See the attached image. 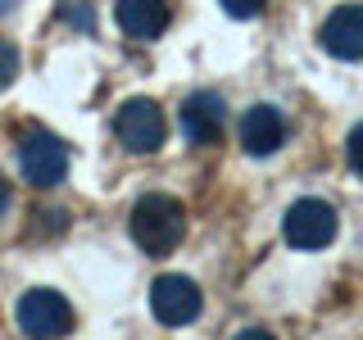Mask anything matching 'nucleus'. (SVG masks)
I'll return each instance as SVG.
<instances>
[{
  "label": "nucleus",
  "mask_w": 363,
  "mask_h": 340,
  "mask_svg": "<svg viewBox=\"0 0 363 340\" xmlns=\"http://www.w3.org/2000/svg\"><path fill=\"white\" fill-rule=\"evenodd\" d=\"M132 241L145 249V254H173L186 236V209L173 196H141L132 204Z\"/></svg>",
  "instance_id": "1"
},
{
  "label": "nucleus",
  "mask_w": 363,
  "mask_h": 340,
  "mask_svg": "<svg viewBox=\"0 0 363 340\" xmlns=\"http://www.w3.org/2000/svg\"><path fill=\"white\" fill-rule=\"evenodd\" d=\"M18 168L32 186H60L68 177V145L45 128H28L18 136Z\"/></svg>",
  "instance_id": "2"
},
{
  "label": "nucleus",
  "mask_w": 363,
  "mask_h": 340,
  "mask_svg": "<svg viewBox=\"0 0 363 340\" xmlns=\"http://www.w3.org/2000/svg\"><path fill=\"white\" fill-rule=\"evenodd\" d=\"M18 327L28 340H64L73 332V304L60 290L37 286L18 300Z\"/></svg>",
  "instance_id": "3"
},
{
  "label": "nucleus",
  "mask_w": 363,
  "mask_h": 340,
  "mask_svg": "<svg viewBox=\"0 0 363 340\" xmlns=\"http://www.w3.org/2000/svg\"><path fill=\"white\" fill-rule=\"evenodd\" d=\"M336 209L327 200H295L291 209H286V218H281V236L295 245V249H323V245H332L336 241Z\"/></svg>",
  "instance_id": "4"
},
{
  "label": "nucleus",
  "mask_w": 363,
  "mask_h": 340,
  "mask_svg": "<svg viewBox=\"0 0 363 340\" xmlns=\"http://www.w3.org/2000/svg\"><path fill=\"white\" fill-rule=\"evenodd\" d=\"M113 132H118V141L128 145L132 154H155L159 145H164V136H168V123H164V109H159L155 100L136 96V100H128V105L118 109Z\"/></svg>",
  "instance_id": "5"
},
{
  "label": "nucleus",
  "mask_w": 363,
  "mask_h": 340,
  "mask_svg": "<svg viewBox=\"0 0 363 340\" xmlns=\"http://www.w3.org/2000/svg\"><path fill=\"white\" fill-rule=\"evenodd\" d=\"M200 286L191 277H182V272H164V277H155L150 286V313L159 317L164 327H186L200 317Z\"/></svg>",
  "instance_id": "6"
},
{
  "label": "nucleus",
  "mask_w": 363,
  "mask_h": 340,
  "mask_svg": "<svg viewBox=\"0 0 363 340\" xmlns=\"http://www.w3.org/2000/svg\"><path fill=\"white\" fill-rule=\"evenodd\" d=\"M223 118H227V105L218 91H191L182 100V136L191 145H218Z\"/></svg>",
  "instance_id": "7"
},
{
  "label": "nucleus",
  "mask_w": 363,
  "mask_h": 340,
  "mask_svg": "<svg viewBox=\"0 0 363 340\" xmlns=\"http://www.w3.org/2000/svg\"><path fill=\"white\" fill-rule=\"evenodd\" d=\"M318 45L332 60H363V5H340L318 28Z\"/></svg>",
  "instance_id": "8"
},
{
  "label": "nucleus",
  "mask_w": 363,
  "mask_h": 340,
  "mask_svg": "<svg viewBox=\"0 0 363 340\" xmlns=\"http://www.w3.org/2000/svg\"><path fill=\"white\" fill-rule=\"evenodd\" d=\"M241 145H245V154H255V159L277 154L281 145H286V118H281V109L277 105L245 109V118H241Z\"/></svg>",
  "instance_id": "9"
},
{
  "label": "nucleus",
  "mask_w": 363,
  "mask_h": 340,
  "mask_svg": "<svg viewBox=\"0 0 363 340\" xmlns=\"http://www.w3.org/2000/svg\"><path fill=\"white\" fill-rule=\"evenodd\" d=\"M113 18L132 41H155L168 28V0H118Z\"/></svg>",
  "instance_id": "10"
},
{
  "label": "nucleus",
  "mask_w": 363,
  "mask_h": 340,
  "mask_svg": "<svg viewBox=\"0 0 363 340\" xmlns=\"http://www.w3.org/2000/svg\"><path fill=\"white\" fill-rule=\"evenodd\" d=\"M14 77H18V50H14V41L0 37V91L14 86Z\"/></svg>",
  "instance_id": "11"
},
{
  "label": "nucleus",
  "mask_w": 363,
  "mask_h": 340,
  "mask_svg": "<svg viewBox=\"0 0 363 340\" xmlns=\"http://www.w3.org/2000/svg\"><path fill=\"white\" fill-rule=\"evenodd\" d=\"M345 159H350V168L363 177V123L350 128V136H345Z\"/></svg>",
  "instance_id": "12"
},
{
  "label": "nucleus",
  "mask_w": 363,
  "mask_h": 340,
  "mask_svg": "<svg viewBox=\"0 0 363 340\" xmlns=\"http://www.w3.org/2000/svg\"><path fill=\"white\" fill-rule=\"evenodd\" d=\"M218 5H223L232 18H259V14H264V5H268V0H218Z\"/></svg>",
  "instance_id": "13"
},
{
  "label": "nucleus",
  "mask_w": 363,
  "mask_h": 340,
  "mask_svg": "<svg viewBox=\"0 0 363 340\" xmlns=\"http://www.w3.org/2000/svg\"><path fill=\"white\" fill-rule=\"evenodd\" d=\"M60 18L64 23H77V28H91V5H86V0H64Z\"/></svg>",
  "instance_id": "14"
},
{
  "label": "nucleus",
  "mask_w": 363,
  "mask_h": 340,
  "mask_svg": "<svg viewBox=\"0 0 363 340\" xmlns=\"http://www.w3.org/2000/svg\"><path fill=\"white\" fill-rule=\"evenodd\" d=\"M5 209H9V181L0 177V218H5Z\"/></svg>",
  "instance_id": "15"
},
{
  "label": "nucleus",
  "mask_w": 363,
  "mask_h": 340,
  "mask_svg": "<svg viewBox=\"0 0 363 340\" xmlns=\"http://www.w3.org/2000/svg\"><path fill=\"white\" fill-rule=\"evenodd\" d=\"M236 340H272V336H268V332H259V327H250V332H241Z\"/></svg>",
  "instance_id": "16"
}]
</instances>
